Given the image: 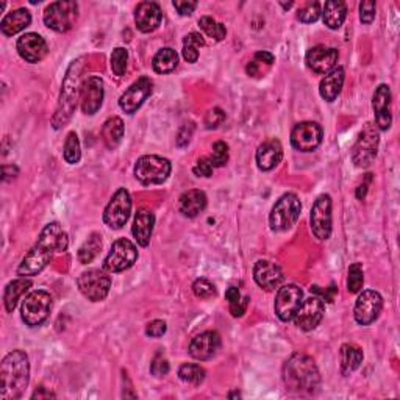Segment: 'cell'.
I'll return each instance as SVG.
<instances>
[{
  "instance_id": "1",
  "label": "cell",
  "mask_w": 400,
  "mask_h": 400,
  "mask_svg": "<svg viewBox=\"0 0 400 400\" xmlns=\"http://www.w3.org/2000/svg\"><path fill=\"white\" fill-rule=\"evenodd\" d=\"M283 382L295 394H313L321 384V374L314 360L307 353H294L283 366Z\"/></svg>"
},
{
  "instance_id": "2",
  "label": "cell",
  "mask_w": 400,
  "mask_h": 400,
  "mask_svg": "<svg viewBox=\"0 0 400 400\" xmlns=\"http://www.w3.org/2000/svg\"><path fill=\"white\" fill-rule=\"evenodd\" d=\"M30 380V363L25 352L13 351L2 361L0 366V397L2 400L20 399Z\"/></svg>"
},
{
  "instance_id": "3",
  "label": "cell",
  "mask_w": 400,
  "mask_h": 400,
  "mask_svg": "<svg viewBox=\"0 0 400 400\" xmlns=\"http://www.w3.org/2000/svg\"><path fill=\"white\" fill-rule=\"evenodd\" d=\"M83 61L85 57L77 58V60L71 63L68 72H66L57 113L54 114V119H52V125H54L55 130L64 127L71 121L72 114L76 113L77 102L81 95V71H83L85 64Z\"/></svg>"
},
{
  "instance_id": "4",
  "label": "cell",
  "mask_w": 400,
  "mask_h": 400,
  "mask_svg": "<svg viewBox=\"0 0 400 400\" xmlns=\"http://www.w3.org/2000/svg\"><path fill=\"white\" fill-rule=\"evenodd\" d=\"M302 204L300 199L293 194V192H286L281 196L276 205L272 206L269 224L273 232H286L295 225V222L300 218Z\"/></svg>"
},
{
  "instance_id": "5",
  "label": "cell",
  "mask_w": 400,
  "mask_h": 400,
  "mask_svg": "<svg viewBox=\"0 0 400 400\" xmlns=\"http://www.w3.org/2000/svg\"><path fill=\"white\" fill-rule=\"evenodd\" d=\"M380 144V130L375 127V124L367 122L360 135L355 141L352 149V161L360 169H366L372 165Z\"/></svg>"
},
{
  "instance_id": "6",
  "label": "cell",
  "mask_w": 400,
  "mask_h": 400,
  "mask_svg": "<svg viewBox=\"0 0 400 400\" xmlns=\"http://www.w3.org/2000/svg\"><path fill=\"white\" fill-rule=\"evenodd\" d=\"M170 170L172 166L167 158L158 155H144L136 161L135 177L143 184H161L169 179Z\"/></svg>"
},
{
  "instance_id": "7",
  "label": "cell",
  "mask_w": 400,
  "mask_h": 400,
  "mask_svg": "<svg viewBox=\"0 0 400 400\" xmlns=\"http://www.w3.org/2000/svg\"><path fill=\"white\" fill-rule=\"evenodd\" d=\"M78 19V4L66 0V2L50 4L44 11V24L50 30L58 33H66L76 25Z\"/></svg>"
},
{
  "instance_id": "8",
  "label": "cell",
  "mask_w": 400,
  "mask_h": 400,
  "mask_svg": "<svg viewBox=\"0 0 400 400\" xmlns=\"http://www.w3.org/2000/svg\"><path fill=\"white\" fill-rule=\"evenodd\" d=\"M52 310V295L47 291H32L22 302L20 314L28 327H38L47 319Z\"/></svg>"
},
{
  "instance_id": "9",
  "label": "cell",
  "mask_w": 400,
  "mask_h": 400,
  "mask_svg": "<svg viewBox=\"0 0 400 400\" xmlns=\"http://www.w3.org/2000/svg\"><path fill=\"white\" fill-rule=\"evenodd\" d=\"M80 293L91 302H102L107 299L111 288V278L105 269H90L80 273L77 278Z\"/></svg>"
},
{
  "instance_id": "10",
  "label": "cell",
  "mask_w": 400,
  "mask_h": 400,
  "mask_svg": "<svg viewBox=\"0 0 400 400\" xmlns=\"http://www.w3.org/2000/svg\"><path fill=\"white\" fill-rule=\"evenodd\" d=\"M138 260V249L130 240L121 238L113 242L110 254L103 261V269L107 272H122L130 269Z\"/></svg>"
},
{
  "instance_id": "11",
  "label": "cell",
  "mask_w": 400,
  "mask_h": 400,
  "mask_svg": "<svg viewBox=\"0 0 400 400\" xmlns=\"http://www.w3.org/2000/svg\"><path fill=\"white\" fill-rule=\"evenodd\" d=\"M131 213V197L130 192L125 188H119L107 205L105 213H103V220L105 224L113 228V230H121L127 224Z\"/></svg>"
},
{
  "instance_id": "12",
  "label": "cell",
  "mask_w": 400,
  "mask_h": 400,
  "mask_svg": "<svg viewBox=\"0 0 400 400\" xmlns=\"http://www.w3.org/2000/svg\"><path fill=\"white\" fill-rule=\"evenodd\" d=\"M324 131L317 122H299L291 131V144L299 152H313L322 143Z\"/></svg>"
},
{
  "instance_id": "13",
  "label": "cell",
  "mask_w": 400,
  "mask_h": 400,
  "mask_svg": "<svg viewBox=\"0 0 400 400\" xmlns=\"http://www.w3.org/2000/svg\"><path fill=\"white\" fill-rule=\"evenodd\" d=\"M311 230L321 241H327L331 235V197L322 194L316 199L311 208Z\"/></svg>"
},
{
  "instance_id": "14",
  "label": "cell",
  "mask_w": 400,
  "mask_h": 400,
  "mask_svg": "<svg viewBox=\"0 0 400 400\" xmlns=\"http://www.w3.org/2000/svg\"><path fill=\"white\" fill-rule=\"evenodd\" d=\"M382 308H383V299L379 293L372 290L363 291L357 303H355V310H353L355 321H357L360 325H370L379 319Z\"/></svg>"
},
{
  "instance_id": "15",
  "label": "cell",
  "mask_w": 400,
  "mask_h": 400,
  "mask_svg": "<svg viewBox=\"0 0 400 400\" xmlns=\"http://www.w3.org/2000/svg\"><path fill=\"white\" fill-rule=\"evenodd\" d=\"M324 313H325L324 300L321 298H317V295H313V298H308L302 302V305L299 307L298 311H295L293 319L294 324L298 325V329L303 331H310L314 330L317 325L321 324Z\"/></svg>"
},
{
  "instance_id": "16",
  "label": "cell",
  "mask_w": 400,
  "mask_h": 400,
  "mask_svg": "<svg viewBox=\"0 0 400 400\" xmlns=\"http://www.w3.org/2000/svg\"><path fill=\"white\" fill-rule=\"evenodd\" d=\"M303 302V291L298 285H285L281 286L277 298H276V314L280 317V321L290 322L299 310Z\"/></svg>"
},
{
  "instance_id": "17",
  "label": "cell",
  "mask_w": 400,
  "mask_h": 400,
  "mask_svg": "<svg viewBox=\"0 0 400 400\" xmlns=\"http://www.w3.org/2000/svg\"><path fill=\"white\" fill-rule=\"evenodd\" d=\"M153 83L149 77H141L135 83L129 86V90L125 91L121 99H119V107L127 114H133L143 107V103L151 98Z\"/></svg>"
},
{
  "instance_id": "18",
  "label": "cell",
  "mask_w": 400,
  "mask_h": 400,
  "mask_svg": "<svg viewBox=\"0 0 400 400\" xmlns=\"http://www.w3.org/2000/svg\"><path fill=\"white\" fill-rule=\"evenodd\" d=\"M220 335L218 331H204L197 335L189 344V355L194 360L199 361H206L211 360L220 349Z\"/></svg>"
},
{
  "instance_id": "19",
  "label": "cell",
  "mask_w": 400,
  "mask_h": 400,
  "mask_svg": "<svg viewBox=\"0 0 400 400\" xmlns=\"http://www.w3.org/2000/svg\"><path fill=\"white\" fill-rule=\"evenodd\" d=\"M18 54L22 60L27 63H38L44 60L47 55V42L38 33H25L22 35L16 44Z\"/></svg>"
},
{
  "instance_id": "20",
  "label": "cell",
  "mask_w": 400,
  "mask_h": 400,
  "mask_svg": "<svg viewBox=\"0 0 400 400\" xmlns=\"http://www.w3.org/2000/svg\"><path fill=\"white\" fill-rule=\"evenodd\" d=\"M339 54L336 49L327 46H314L307 52L305 61L308 68L316 73H329L338 63Z\"/></svg>"
},
{
  "instance_id": "21",
  "label": "cell",
  "mask_w": 400,
  "mask_h": 400,
  "mask_svg": "<svg viewBox=\"0 0 400 400\" xmlns=\"http://www.w3.org/2000/svg\"><path fill=\"white\" fill-rule=\"evenodd\" d=\"M81 111L86 116L98 113L103 103V80L100 77H90L81 85Z\"/></svg>"
},
{
  "instance_id": "22",
  "label": "cell",
  "mask_w": 400,
  "mask_h": 400,
  "mask_svg": "<svg viewBox=\"0 0 400 400\" xmlns=\"http://www.w3.org/2000/svg\"><path fill=\"white\" fill-rule=\"evenodd\" d=\"M52 255H54V252L36 242V246L28 252L19 264L18 273L20 277L36 276V273H40L49 264Z\"/></svg>"
},
{
  "instance_id": "23",
  "label": "cell",
  "mask_w": 400,
  "mask_h": 400,
  "mask_svg": "<svg viewBox=\"0 0 400 400\" xmlns=\"http://www.w3.org/2000/svg\"><path fill=\"white\" fill-rule=\"evenodd\" d=\"M372 108L375 114V127L379 130H388L392 124L391 90L388 85H380L377 88L372 98Z\"/></svg>"
},
{
  "instance_id": "24",
  "label": "cell",
  "mask_w": 400,
  "mask_h": 400,
  "mask_svg": "<svg viewBox=\"0 0 400 400\" xmlns=\"http://www.w3.org/2000/svg\"><path fill=\"white\" fill-rule=\"evenodd\" d=\"M254 278L258 286H261L266 291H273L283 281V272L277 263L269 260H260L255 263Z\"/></svg>"
},
{
  "instance_id": "25",
  "label": "cell",
  "mask_w": 400,
  "mask_h": 400,
  "mask_svg": "<svg viewBox=\"0 0 400 400\" xmlns=\"http://www.w3.org/2000/svg\"><path fill=\"white\" fill-rule=\"evenodd\" d=\"M163 13L158 4L155 2H141L135 10V24L139 32L152 33L157 30L161 24Z\"/></svg>"
},
{
  "instance_id": "26",
  "label": "cell",
  "mask_w": 400,
  "mask_h": 400,
  "mask_svg": "<svg viewBox=\"0 0 400 400\" xmlns=\"http://www.w3.org/2000/svg\"><path fill=\"white\" fill-rule=\"evenodd\" d=\"M38 244L47 247L55 254V252L68 250L69 240L68 235H66V232L63 230L60 222H50V224L42 228V232L38 238Z\"/></svg>"
},
{
  "instance_id": "27",
  "label": "cell",
  "mask_w": 400,
  "mask_h": 400,
  "mask_svg": "<svg viewBox=\"0 0 400 400\" xmlns=\"http://www.w3.org/2000/svg\"><path fill=\"white\" fill-rule=\"evenodd\" d=\"M281 158H283V147H281L278 139L266 141L257 151V165L264 172L277 167Z\"/></svg>"
},
{
  "instance_id": "28",
  "label": "cell",
  "mask_w": 400,
  "mask_h": 400,
  "mask_svg": "<svg viewBox=\"0 0 400 400\" xmlns=\"http://www.w3.org/2000/svg\"><path fill=\"white\" fill-rule=\"evenodd\" d=\"M153 225H155L153 213L147 208H139L135 216V222H133L131 233L135 236V240L141 247L149 246L153 233Z\"/></svg>"
},
{
  "instance_id": "29",
  "label": "cell",
  "mask_w": 400,
  "mask_h": 400,
  "mask_svg": "<svg viewBox=\"0 0 400 400\" xmlns=\"http://www.w3.org/2000/svg\"><path fill=\"white\" fill-rule=\"evenodd\" d=\"M206 202H208V199H206L204 191L191 189L182 194L179 200V208L187 218H196L206 208Z\"/></svg>"
},
{
  "instance_id": "30",
  "label": "cell",
  "mask_w": 400,
  "mask_h": 400,
  "mask_svg": "<svg viewBox=\"0 0 400 400\" xmlns=\"http://www.w3.org/2000/svg\"><path fill=\"white\" fill-rule=\"evenodd\" d=\"M32 24V14L25 8L14 10L11 13L6 14V16L0 22V32L5 36H13Z\"/></svg>"
},
{
  "instance_id": "31",
  "label": "cell",
  "mask_w": 400,
  "mask_h": 400,
  "mask_svg": "<svg viewBox=\"0 0 400 400\" xmlns=\"http://www.w3.org/2000/svg\"><path fill=\"white\" fill-rule=\"evenodd\" d=\"M344 78H346V73L343 68H336L331 72H329L327 76L321 80V85H319L321 98L327 102L336 100V98L341 94V90H343Z\"/></svg>"
},
{
  "instance_id": "32",
  "label": "cell",
  "mask_w": 400,
  "mask_h": 400,
  "mask_svg": "<svg viewBox=\"0 0 400 400\" xmlns=\"http://www.w3.org/2000/svg\"><path fill=\"white\" fill-rule=\"evenodd\" d=\"M32 288V281L25 278V277H20L18 280H13L11 283L6 285L5 288V293H4V303H5V310L8 311V313H13L14 308H16L19 299L24 295L28 290Z\"/></svg>"
},
{
  "instance_id": "33",
  "label": "cell",
  "mask_w": 400,
  "mask_h": 400,
  "mask_svg": "<svg viewBox=\"0 0 400 400\" xmlns=\"http://www.w3.org/2000/svg\"><path fill=\"white\" fill-rule=\"evenodd\" d=\"M347 16V5L341 0H330L325 4L322 18L324 24L327 25L330 30H338V28L344 24Z\"/></svg>"
},
{
  "instance_id": "34",
  "label": "cell",
  "mask_w": 400,
  "mask_h": 400,
  "mask_svg": "<svg viewBox=\"0 0 400 400\" xmlns=\"http://www.w3.org/2000/svg\"><path fill=\"white\" fill-rule=\"evenodd\" d=\"M341 357V372L343 375H351L353 370H357L363 363V351L355 344H344L339 351Z\"/></svg>"
},
{
  "instance_id": "35",
  "label": "cell",
  "mask_w": 400,
  "mask_h": 400,
  "mask_svg": "<svg viewBox=\"0 0 400 400\" xmlns=\"http://www.w3.org/2000/svg\"><path fill=\"white\" fill-rule=\"evenodd\" d=\"M124 122L121 117H110L102 127V139L110 151H114L124 138Z\"/></svg>"
},
{
  "instance_id": "36",
  "label": "cell",
  "mask_w": 400,
  "mask_h": 400,
  "mask_svg": "<svg viewBox=\"0 0 400 400\" xmlns=\"http://www.w3.org/2000/svg\"><path fill=\"white\" fill-rule=\"evenodd\" d=\"M177 64H179V55L170 47H165L157 52V55L152 60V68L157 73H169L172 72Z\"/></svg>"
},
{
  "instance_id": "37",
  "label": "cell",
  "mask_w": 400,
  "mask_h": 400,
  "mask_svg": "<svg viewBox=\"0 0 400 400\" xmlns=\"http://www.w3.org/2000/svg\"><path fill=\"white\" fill-rule=\"evenodd\" d=\"M205 46V38L197 32L184 36L183 40V58L188 63H196L199 58L200 47Z\"/></svg>"
},
{
  "instance_id": "38",
  "label": "cell",
  "mask_w": 400,
  "mask_h": 400,
  "mask_svg": "<svg viewBox=\"0 0 400 400\" xmlns=\"http://www.w3.org/2000/svg\"><path fill=\"white\" fill-rule=\"evenodd\" d=\"M102 249V236L99 233H93L90 238L85 241L83 246L78 249V261L81 264L91 263L95 257L99 255Z\"/></svg>"
},
{
  "instance_id": "39",
  "label": "cell",
  "mask_w": 400,
  "mask_h": 400,
  "mask_svg": "<svg viewBox=\"0 0 400 400\" xmlns=\"http://www.w3.org/2000/svg\"><path fill=\"white\" fill-rule=\"evenodd\" d=\"M199 27L202 28L204 33L208 36V38L214 41H222L227 36L225 25L220 24V22L214 20L211 16H204L199 19Z\"/></svg>"
},
{
  "instance_id": "40",
  "label": "cell",
  "mask_w": 400,
  "mask_h": 400,
  "mask_svg": "<svg viewBox=\"0 0 400 400\" xmlns=\"http://www.w3.org/2000/svg\"><path fill=\"white\" fill-rule=\"evenodd\" d=\"M63 157L66 163H69V165H77V163L80 161L81 151H80V141H78L76 131H71L68 138H66Z\"/></svg>"
},
{
  "instance_id": "41",
  "label": "cell",
  "mask_w": 400,
  "mask_h": 400,
  "mask_svg": "<svg viewBox=\"0 0 400 400\" xmlns=\"http://www.w3.org/2000/svg\"><path fill=\"white\" fill-rule=\"evenodd\" d=\"M179 377L184 383L199 387L205 380V369L199 365H183L179 369Z\"/></svg>"
},
{
  "instance_id": "42",
  "label": "cell",
  "mask_w": 400,
  "mask_h": 400,
  "mask_svg": "<svg viewBox=\"0 0 400 400\" xmlns=\"http://www.w3.org/2000/svg\"><path fill=\"white\" fill-rule=\"evenodd\" d=\"M363 283H365V272H363L361 263H353L349 268V277H347V288L349 293L357 294L363 290Z\"/></svg>"
},
{
  "instance_id": "43",
  "label": "cell",
  "mask_w": 400,
  "mask_h": 400,
  "mask_svg": "<svg viewBox=\"0 0 400 400\" xmlns=\"http://www.w3.org/2000/svg\"><path fill=\"white\" fill-rule=\"evenodd\" d=\"M127 61H129V52L124 47H117L111 54V71L114 72V76L122 77L127 69Z\"/></svg>"
},
{
  "instance_id": "44",
  "label": "cell",
  "mask_w": 400,
  "mask_h": 400,
  "mask_svg": "<svg viewBox=\"0 0 400 400\" xmlns=\"http://www.w3.org/2000/svg\"><path fill=\"white\" fill-rule=\"evenodd\" d=\"M214 167H224L228 161V144L224 141H216L213 144V153L210 157Z\"/></svg>"
},
{
  "instance_id": "45",
  "label": "cell",
  "mask_w": 400,
  "mask_h": 400,
  "mask_svg": "<svg viewBox=\"0 0 400 400\" xmlns=\"http://www.w3.org/2000/svg\"><path fill=\"white\" fill-rule=\"evenodd\" d=\"M321 16V5L317 2H310L307 5H303L302 8L298 11V19L303 24H311V22H316Z\"/></svg>"
},
{
  "instance_id": "46",
  "label": "cell",
  "mask_w": 400,
  "mask_h": 400,
  "mask_svg": "<svg viewBox=\"0 0 400 400\" xmlns=\"http://www.w3.org/2000/svg\"><path fill=\"white\" fill-rule=\"evenodd\" d=\"M192 291H194L196 298L199 299H211L216 295V286H214L210 280L199 278L192 283Z\"/></svg>"
},
{
  "instance_id": "47",
  "label": "cell",
  "mask_w": 400,
  "mask_h": 400,
  "mask_svg": "<svg viewBox=\"0 0 400 400\" xmlns=\"http://www.w3.org/2000/svg\"><path fill=\"white\" fill-rule=\"evenodd\" d=\"M224 121H225V113H224V110H220V108H213L205 116V125H206V129H210V130L218 129Z\"/></svg>"
},
{
  "instance_id": "48",
  "label": "cell",
  "mask_w": 400,
  "mask_h": 400,
  "mask_svg": "<svg viewBox=\"0 0 400 400\" xmlns=\"http://www.w3.org/2000/svg\"><path fill=\"white\" fill-rule=\"evenodd\" d=\"M377 4L375 2H361L360 4V19L363 24H372L375 19Z\"/></svg>"
},
{
  "instance_id": "49",
  "label": "cell",
  "mask_w": 400,
  "mask_h": 400,
  "mask_svg": "<svg viewBox=\"0 0 400 400\" xmlns=\"http://www.w3.org/2000/svg\"><path fill=\"white\" fill-rule=\"evenodd\" d=\"M151 372L155 377H165L169 372V361L163 357L161 353H158L157 357L153 358L151 365Z\"/></svg>"
},
{
  "instance_id": "50",
  "label": "cell",
  "mask_w": 400,
  "mask_h": 400,
  "mask_svg": "<svg viewBox=\"0 0 400 400\" xmlns=\"http://www.w3.org/2000/svg\"><path fill=\"white\" fill-rule=\"evenodd\" d=\"M213 163L210 160V157H202L199 158L196 166H194V174L197 177H211L213 175Z\"/></svg>"
},
{
  "instance_id": "51",
  "label": "cell",
  "mask_w": 400,
  "mask_h": 400,
  "mask_svg": "<svg viewBox=\"0 0 400 400\" xmlns=\"http://www.w3.org/2000/svg\"><path fill=\"white\" fill-rule=\"evenodd\" d=\"M167 330V325L165 321H152L147 324V327H146V335L147 336H151V338H160L163 336L166 333Z\"/></svg>"
},
{
  "instance_id": "52",
  "label": "cell",
  "mask_w": 400,
  "mask_h": 400,
  "mask_svg": "<svg viewBox=\"0 0 400 400\" xmlns=\"http://www.w3.org/2000/svg\"><path fill=\"white\" fill-rule=\"evenodd\" d=\"M194 124L189 122V124H184L183 127L180 129L179 135H177V146L179 147H187L191 143V138H192V133H194Z\"/></svg>"
},
{
  "instance_id": "53",
  "label": "cell",
  "mask_w": 400,
  "mask_h": 400,
  "mask_svg": "<svg viewBox=\"0 0 400 400\" xmlns=\"http://www.w3.org/2000/svg\"><path fill=\"white\" fill-rule=\"evenodd\" d=\"M249 300H250L249 298H241L240 300L230 303V313H232V316L233 317H241L244 313H246Z\"/></svg>"
},
{
  "instance_id": "54",
  "label": "cell",
  "mask_w": 400,
  "mask_h": 400,
  "mask_svg": "<svg viewBox=\"0 0 400 400\" xmlns=\"http://www.w3.org/2000/svg\"><path fill=\"white\" fill-rule=\"evenodd\" d=\"M174 8L179 11L182 16H191L197 8V2H179V0H175Z\"/></svg>"
},
{
  "instance_id": "55",
  "label": "cell",
  "mask_w": 400,
  "mask_h": 400,
  "mask_svg": "<svg viewBox=\"0 0 400 400\" xmlns=\"http://www.w3.org/2000/svg\"><path fill=\"white\" fill-rule=\"evenodd\" d=\"M254 60L258 61V63H264V64L271 66L273 63V60H276V58H273V55L269 54V52H257Z\"/></svg>"
},
{
  "instance_id": "56",
  "label": "cell",
  "mask_w": 400,
  "mask_h": 400,
  "mask_svg": "<svg viewBox=\"0 0 400 400\" xmlns=\"http://www.w3.org/2000/svg\"><path fill=\"white\" fill-rule=\"evenodd\" d=\"M225 299L228 300V303H233L236 300H240L241 299V293H240L238 288H235V286L228 288V290L225 291Z\"/></svg>"
},
{
  "instance_id": "57",
  "label": "cell",
  "mask_w": 400,
  "mask_h": 400,
  "mask_svg": "<svg viewBox=\"0 0 400 400\" xmlns=\"http://www.w3.org/2000/svg\"><path fill=\"white\" fill-rule=\"evenodd\" d=\"M366 182L365 183H361L360 187H358V189H357V197L360 199V200H363L366 197V192H367V187H369V182L372 180V174H367V177H366Z\"/></svg>"
},
{
  "instance_id": "58",
  "label": "cell",
  "mask_w": 400,
  "mask_h": 400,
  "mask_svg": "<svg viewBox=\"0 0 400 400\" xmlns=\"http://www.w3.org/2000/svg\"><path fill=\"white\" fill-rule=\"evenodd\" d=\"M246 72L249 73L250 77H257L258 73H260V68H258V63L254 60L252 63L247 64V68H246Z\"/></svg>"
},
{
  "instance_id": "59",
  "label": "cell",
  "mask_w": 400,
  "mask_h": 400,
  "mask_svg": "<svg viewBox=\"0 0 400 400\" xmlns=\"http://www.w3.org/2000/svg\"><path fill=\"white\" fill-rule=\"evenodd\" d=\"M42 397H55V394H52L50 391H46V388H40V391H36L32 396V399H42Z\"/></svg>"
}]
</instances>
